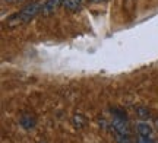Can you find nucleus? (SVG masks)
Returning a JSON list of instances; mask_svg holds the SVG:
<instances>
[{
    "label": "nucleus",
    "instance_id": "nucleus-7",
    "mask_svg": "<svg viewBox=\"0 0 158 143\" xmlns=\"http://www.w3.org/2000/svg\"><path fill=\"white\" fill-rule=\"evenodd\" d=\"M72 123H73L75 127H78V129H82V127L85 126L86 120H85V117H84L82 114H75L73 117H72Z\"/></svg>",
    "mask_w": 158,
    "mask_h": 143
},
{
    "label": "nucleus",
    "instance_id": "nucleus-5",
    "mask_svg": "<svg viewBox=\"0 0 158 143\" xmlns=\"http://www.w3.org/2000/svg\"><path fill=\"white\" fill-rule=\"evenodd\" d=\"M19 124L22 129L25 130H31V129H34L35 124H37V120H35L34 115H29V114H23L21 118H19Z\"/></svg>",
    "mask_w": 158,
    "mask_h": 143
},
{
    "label": "nucleus",
    "instance_id": "nucleus-3",
    "mask_svg": "<svg viewBox=\"0 0 158 143\" xmlns=\"http://www.w3.org/2000/svg\"><path fill=\"white\" fill-rule=\"evenodd\" d=\"M111 127H113V132L116 133H122V134H130V130L127 124L124 123V120L122 117H114L111 120Z\"/></svg>",
    "mask_w": 158,
    "mask_h": 143
},
{
    "label": "nucleus",
    "instance_id": "nucleus-13",
    "mask_svg": "<svg viewBox=\"0 0 158 143\" xmlns=\"http://www.w3.org/2000/svg\"><path fill=\"white\" fill-rule=\"evenodd\" d=\"M155 124H157V127H158V120H157V121H155Z\"/></svg>",
    "mask_w": 158,
    "mask_h": 143
},
{
    "label": "nucleus",
    "instance_id": "nucleus-15",
    "mask_svg": "<svg viewBox=\"0 0 158 143\" xmlns=\"http://www.w3.org/2000/svg\"><path fill=\"white\" fill-rule=\"evenodd\" d=\"M155 143H158V142H155Z\"/></svg>",
    "mask_w": 158,
    "mask_h": 143
},
{
    "label": "nucleus",
    "instance_id": "nucleus-9",
    "mask_svg": "<svg viewBox=\"0 0 158 143\" xmlns=\"http://www.w3.org/2000/svg\"><path fill=\"white\" fill-rule=\"evenodd\" d=\"M136 113H138V115L141 117V118H149V115H151V113H149V109L145 108V107H138L136 108Z\"/></svg>",
    "mask_w": 158,
    "mask_h": 143
},
{
    "label": "nucleus",
    "instance_id": "nucleus-1",
    "mask_svg": "<svg viewBox=\"0 0 158 143\" xmlns=\"http://www.w3.org/2000/svg\"><path fill=\"white\" fill-rule=\"evenodd\" d=\"M41 9H43V2H31L29 5L22 7L18 13L12 15V16L7 19V25H9V26H18V25L29 22V21L34 19L38 13H41Z\"/></svg>",
    "mask_w": 158,
    "mask_h": 143
},
{
    "label": "nucleus",
    "instance_id": "nucleus-10",
    "mask_svg": "<svg viewBox=\"0 0 158 143\" xmlns=\"http://www.w3.org/2000/svg\"><path fill=\"white\" fill-rule=\"evenodd\" d=\"M136 143H155L151 140V137H147V136H139L136 139Z\"/></svg>",
    "mask_w": 158,
    "mask_h": 143
},
{
    "label": "nucleus",
    "instance_id": "nucleus-11",
    "mask_svg": "<svg viewBox=\"0 0 158 143\" xmlns=\"http://www.w3.org/2000/svg\"><path fill=\"white\" fill-rule=\"evenodd\" d=\"M5 2H21V0H5Z\"/></svg>",
    "mask_w": 158,
    "mask_h": 143
},
{
    "label": "nucleus",
    "instance_id": "nucleus-4",
    "mask_svg": "<svg viewBox=\"0 0 158 143\" xmlns=\"http://www.w3.org/2000/svg\"><path fill=\"white\" fill-rule=\"evenodd\" d=\"M135 129H136V133L139 136H147V137H151L152 134V127L148 121H136L135 124Z\"/></svg>",
    "mask_w": 158,
    "mask_h": 143
},
{
    "label": "nucleus",
    "instance_id": "nucleus-12",
    "mask_svg": "<svg viewBox=\"0 0 158 143\" xmlns=\"http://www.w3.org/2000/svg\"><path fill=\"white\" fill-rule=\"evenodd\" d=\"M91 2H102V0H91Z\"/></svg>",
    "mask_w": 158,
    "mask_h": 143
},
{
    "label": "nucleus",
    "instance_id": "nucleus-8",
    "mask_svg": "<svg viewBox=\"0 0 158 143\" xmlns=\"http://www.w3.org/2000/svg\"><path fill=\"white\" fill-rule=\"evenodd\" d=\"M114 139H116V143H130L129 134H122V133L114 132Z\"/></svg>",
    "mask_w": 158,
    "mask_h": 143
},
{
    "label": "nucleus",
    "instance_id": "nucleus-14",
    "mask_svg": "<svg viewBox=\"0 0 158 143\" xmlns=\"http://www.w3.org/2000/svg\"><path fill=\"white\" fill-rule=\"evenodd\" d=\"M40 143H45V142H40Z\"/></svg>",
    "mask_w": 158,
    "mask_h": 143
},
{
    "label": "nucleus",
    "instance_id": "nucleus-6",
    "mask_svg": "<svg viewBox=\"0 0 158 143\" xmlns=\"http://www.w3.org/2000/svg\"><path fill=\"white\" fill-rule=\"evenodd\" d=\"M62 6L69 12H76L82 6V0H63Z\"/></svg>",
    "mask_w": 158,
    "mask_h": 143
},
{
    "label": "nucleus",
    "instance_id": "nucleus-2",
    "mask_svg": "<svg viewBox=\"0 0 158 143\" xmlns=\"http://www.w3.org/2000/svg\"><path fill=\"white\" fill-rule=\"evenodd\" d=\"M63 5V0H45L43 3V9H41V13L43 15H51L59 9V6Z\"/></svg>",
    "mask_w": 158,
    "mask_h": 143
}]
</instances>
